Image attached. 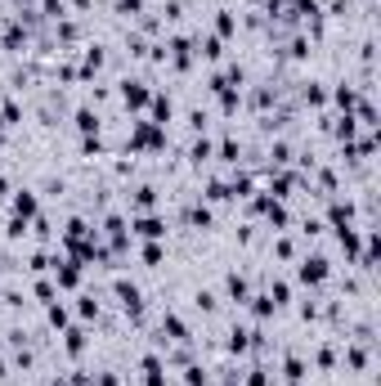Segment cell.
Listing matches in <instances>:
<instances>
[{"mask_svg":"<svg viewBox=\"0 0 381 386\" xmlns=\"http://www.w3.org/2000/svg\"><path fill=\"white\" fill-rule=\"evenodd\" d=\"M166 149V130L153 126V122H130V135H126V158L135 153H162Z\"/></svg>","mask_w":381,"mask_h":386,"instance_id":"6da1fadb","label":"cell"},{"mask_svg":"<svg viewBox=\"0 0 381 386\" xmlns=\"http://www.w3.org/2000/svg\"><path fill=\"white\" fill-rule=\"evenodd\" d=\"M113 292L121 301V315H126L130 323H144V292L135 287L130 279H113Z\"/></svg>","mask_w":381,"mask_h":386,"instance_id":"7a4b0ae2","label":"cell"},{"mask_svg":"<svg viewBox=\"0 0 381 386\" xmlns=\"http://www.w3.org/2000/svg\"><path fill=\"white\" fill-rule=\"evenodd\" d=\"M130 234L144 238V243H162V238H166V220L157 211H139V216H130Z\"/></svg>","mask_w":381,"mask_h":386,"instance_id":"3957f363","label":"cell"},{"mask_svg":"<svg viewBox=\"0 0 381 386\" xmlns=\"http://www.w3.org/2000/svg\"><path fill=\"white\" fill-rule=\"evenodd\" d=\"M327 274H332V265H327V256H301V265H296V279L305 283V287H323L327 283Z\"/></svg>","mask_w":381,"mask_h":386,"instance_id":"277c9868","label":"cell"},{"mask_svg":"<svg viewBox=\"0 0 381 386\" xmlns=\"http://www.w3.org/2000/svg\"><path fill=\"white\" fill-rule=\"evenodd\" d=\"M149 99H153V90H149V81H121V104L130 108V113H144L149 108Z\"/></svg>","mask_w":381,"mask_h":386,"instance_id":"5b68a950","label":"cell"},{"mask_svg":"<svg viewBox=\"0 0 381 386\" xmlns=\"http://www.w3.org/2000/svg\"><path fill=\"white\" fill-rule=\"evenodd\" d=\"M9 211L23 216V220L41 216V198H36V189H14V193H9Z\"/></svg>","mask_w":381,"mask_h":386,"instance_id":"8992f818","label":"cell"},{"mask_svg":"<svg viewBox=\"0 0 381 386\" xmlns=\"http://www.w3.org/2000/svg\"><path fill=\"white\" fill-rule=\"evenodd\" d=\"M162 342H180V346H189V342H193L189 323H184L175 310H166V315H162Z\"/></svg>","mask_w":381,"mask_h":386,"instance_id":"52a82bcc","label":"cell"},{"mask_svg":"<svg viewBox=\"0 0 381 386\" xmlns=\"http://www.w3.org/2000/svg\"><path fill=\"white\" fill-rule=\"evenodd\" d=\"M323 225H332V229H346V225H354V202H350V198H332V202H327Z\"/></svg>","mask_w":381,"mask_h":386,"instance_id":"ba28073f","label":"cell"},{"mask_svg":"<svg viewBox=\"0 0 381 386\" xmlns=\"http://www.w3.org/2000/svg\"><path fill=\"white\" fill-rule=\"evenodd\" d=\"M139 373H144V386H166V359L157 351H149L139 359Z\"/></svg>","mask_w":381,"mask_h":386,"instance_id":"9c48e42d","label":"cell"},{"mask_svg":"<svg viewBox=\"0 0 381 386\" xmlns=\"http://www.w3.org/2000/svg\"><path fill=\"white\" fill-rule=\"evenodd\" d=\"M99 229H94L85 216H72V220L63 225V247H77V243H85V238H94Z\"/></svg>","mask_w":381,"mask_h":386,"instance_id":"30bf717a","label":"cell"},{"mask_svg":"<svg viewBox=\"0 0 381 386\" xmlns=\"http://www.w3.org/2000/svg\"><path fill=\"white\" fill-rule=\"evenodd\" d=\"M72 122H77L81 135H99V130H104V117H99V108H94V104H81L77 113H72Z\"/></svg>","mask_w":381,"mask_h":386,"instance_id":"8fae6325","label":"cell"},{"mask_svg":"<svg viewBox=\"0 0 381 386\" xmlns=\"http://www.w3.org/2000/svg\"><path fill=\"white\" fill-rule=\"evenodd\" d=\"M85 346H90L85 328H81V323H68V328H63V355H68V359H81Z\"/></svg>","mask_w":381,"mask_h":386,"instance_id":"7c38bea8","label":"cell"},{"mask_svg":"<svg viewBox=\"0 0 381 386\" xmlns=\"http://www.w3.org/2000/svg\"><path fill=\"white\" fill-rule=\"evenodd\" d=\"M225 297L233 301V306H247V297H251V283H247V274L229 270V274H225Z\"/></svg>","mask_w":381,"mask_h":386,"instance_id":"4fadbf2b","label":"cell"},{"mask_svg":"<svg viewBox=\"0 0 381 386\" xmlns=\"http://www.w3.org/2000/svg\"><path fill=\"white\" fill-rule=\"evenodd\" d=\"M184 225H189V229H202V234H206V229L216 225V211L206 207V202H189V207H184Z\"/></svg>","mask_w":381,"mask_h":386,"instance_id":"5bb4252c","label":"cell"},{"mask_svg":"<svg viewBox=\"0 0 381 386\" xmlns=\"http://www.w3.org/2000/svg\"><path fill=\"white\" fill-rule=\"evenodd\" d=\"M149 113H153L149 122L166 130V126H170V117H175V104H170V94H157V90H153V99H149Z\"/></svg>","mask_w":381,"mask_h":386,"instance_id":"9a60e30c","label":"cell"},{"mask_svg":"<svg viewBox=\"0 0 381 386\" xmlns=\"http://www.w3.org/2000/svg\"><path fill=\"white\" fill-rule=\"evenodd\" d=\"M130 211H157V185H135L130 189Z\"/></svg>","mask_w":381,"mask_h":386,"instance_id":"2e32d148","label":"cell"},{"mask_svg":"<svg viewBox=\"0 0 381 386\" xmlns=\"http://www.w3.org/2000/svg\"><path fill=\"white\" fill-rule=\"evenodd\" d=\"M104 58H108V54H104V45H85V54H81V68H77V72H81V81H90L94 72L104 68Z\"/></svg>","mask_w":381,"mask_h":386,"instance_id":"e0dca14e","label":"cell"},{"mask_svg":"<svg viewBox=\"0 0 381 386\" xmlns=\"http://www.w3.org/2000/svg\"><path fill=\"white\" fill-rule=\"evenodd\" d=\"M225 346H229V355H247L251 351V328H247V323H233Z\"/></svg>","mask_w":381,"mask_h":386,"instance_id":"ac0fdd59","label":"cell"},{"mask_svg":"<svg viewBox=\"0 0 381 386\" xmlns=\"http://www.w3.org/2000/svg\"><path fill=\"white\" fill-rule=\"evenodd\" d=\"M193 54H198V58H206V63H220V58H225V41L206 32L202 41H198V50H193Z\"/></svg>","mask_w":381,"mask_h":386,"instance_id":"d6986e66","label":"cell"},{"mask_svg":"<svg viewBox=\"0 0 381 386\" xmlns=\"http://www.w3.org/2000/svg\"><path fill=\"white\" fill-rule=\"evenodd\" d=\"M216 158L225 162V166H238V162H242V144L233 139V135H225V139L216 144Z\"/></svg>","mask_w":381,"mask_h":386,"instance_id":"ffe728a7","label":"cell"},{"mask_svg":"<svg viewBox=\"0 0 381 386\" xmlns=\"http://www.w3.org/2000/svg\"><path fill=\"white\" fill-rule=\"evenodd\" d=\"M202 202H206V207H216V202H233V198H229V180H206Z\"/></svg>","mask_w":381,"mask_h":386,"instance_id":"44dd1931","label":"cell"},{"mask_svg":"<svg viewBox=\"0 0 381 386\" xmlns=\"http://www.w3.org/2000/svg\"><path fill=\"white\" fill-rule=\"evenodd\" d=\"M211 158H216V144L206 139V135H198V139L189 144V162L193 166H202V162H211Z\"/></svg>","mask_w":381,"mask_h":386,"instance_id":"7402d4cb","label":"cell"},{"mask_svg":"<svg viewBox=\"0 0 381 386\" xmlns=\"http://www.w3.org/2000/svg\"><path fill=\"white\" fill-rule=\"evenodd\" d=\"M282 378H287V382H305V378H310V364H305L301 355H287V359H282Z\"/></svg>","mask_w":381,"mask_h":386,"instance_id":"603a6c76","label":"cell"},{"mask_svg":"<svg viewBox=\"0 0 381 386\" xmlns=\"http://www.w3.org/2000/svg\"><path fill=\"white\" fill-rule=\"evenodd\" d=\"M332 104H337L341 113H354V104H359V94H354V86H346V81H341V86L332 90Z\"/></svg>","mask_w":381,"mask_h":386,"instance_id":"cb8c5ba5","label":"cell"},{"mask_svg":"<svg viewBox=\"0 0 381 386\" xmlns=\"http://www.w3.org/2000/svg\"><path fill=\"white\" fill-rule=\"evenodd\" d=\"M301 99L310 104V108H323V104H327V90H323V81H305V86H301Z\"/></svg>","mask_w":381,"mask_h":386,"instance_id":"d4e9b609","label":"cell"},{"mask_svg":"<svg viewBox=\"0 0 381 386\" xmlns=\"http://www.w3.org/2000/svg\"><path fill=\"white\" fill-rule=\"evenodd\" d=\"M45 319H50V328L63 332L68 323H72V310H68V306H58V301H50V306H45Z\"/></svg>","mask_w":381,"mask_h":386,"instance_id":"484cf974","label":"cell"},{"mask_svg":"<svg viewBox=\"0 0 381 386\" xmlns=\"http://www.w3.org/2000/svg\"><path fill=\"white\" fill-rule=\"evenodd\" d=\"M32 234V220H23V216H9L5 220V238L9 243H18V238H27Z\"/></svg>","mask_w":381,"mask_h":386,"instance_id":"4316f807","label":"cell"},{"mask_svg":"<svg viewBox=\"0 0 381 386\" xmlns=\"http://www.w3.org/2000/svg\"><path fill=\"white\" fill-rule=\"evenodd\" d=\"M206 382H211L206 364H198V359H193V364H184V386H206Z\"/></svg>","mask_w":381,"mask_h":386,"instance_id":"83f0119b","label":"cell"},{"mask_svg":"<svg viewBox=\"0 0 381 386\" xmlns=\"http://www.w3.org/2000/svg\"><path fill=\"white\" fill-rule=\"evenodd\" d=\"M233 32H238V23H233V14H229V9H216V32H211V36H220V41H229Z\"/></svg>","mask_w":381,"mask_h":386,"instance_id":"f1b7e54d","label":"cell"},{"mask_svg":"<svg viewBox=\"0 0 381 386\" xmlns=\"http://www.w3.org/2000/svg\"><path fill=\"white\" fill-rule=\"evenodd\" d=\"M269 301H274V310H282L292 301V287H287V279H269Z\"/></svg>","mask_w":381,"mask_h":386,"instance_id":"f546056e","label":"cell"},{"mask_svg":"<svg viewBox=\"0 0 381 386\" xmlns=\"http://www.w3.org/2000/svg\"><path fill=\"white\" fill-rule=\"evenodd\" d=\"M287 162H292V144L274 139V144H269V166H287Z\"/></svg>","mask_w":381,"mask_h":386,"instance_id":"4dcf8cb0","label":"cell"},{"mask_svg":"<svg viewBox=\"0 0 381 386\" xmlns=\"http://www.w3.org/2000/svg\"><path fill=\"white\" fill-rule=\"evenodd\" d=\"M193 306L202 310V315H216V306H220V297L211 292V287H198V292H193Z\"/></svg>","mask_w":381,"mask_h":386,"instance_id":"1f68e13d","label":"cell"},{"mask_svg":"<svg viewBox=\"0 0 381 386\" xmlns=\"http://www.w3.org/2000/svg\"><path fill=\"white\" fill-rule=\"evenodd\" d=\"M0 126H23V108L14 104V99H5V104H0Z\"/></svg>","mask_w":381,"mask_h":386,"instance_id":"d6a6232c","label":"cell"},{"mask_svg":"<svg viewBox=\"0 0 381 386\" xmlns=\"http://www.w3.org/2000/svg\"><path fill=\"white\" fill-rule=\"evenodd\" d=\"M36 301H41V306H50V301H58V287H54V279H36Z\"/></svg>","mask_w":381,"mask_h":386,"instance_id":"836d02e7","label":"cell"},{"mask_svg":"<svg viewBox=\"0 0 381 386\" xmlns=\"http://www.w3.org/2000/svg\"><path fill=\"white\" fill-rule=\"evenodd\" d=\"M346 364H350V373H363V368H368V346H350V351H346Z\"/></svg>","mask_w":381,"mask_h":386,"instance_id":"e575fe53","label":"cell"},{"mask_svg":"<svg viewBox=\"0 0 381 386\" xmlns=\"http://www.w3.org/2000/svg\"><path fill=\"white\" fill-rule=\"evenodd\" d=\"M104 149H108L104 135H81V153H85V158H104Z\"/></svg>","mask_w":381,"mask_h":386,"instance_id":"d590c367","label":"cell"},{"mask_svg":"<svg viewBox=\"0 0 381 386\" xmlns=\"http://www.w3.org/2000/svg\"><path fill=\"white\" fill-rule=\"evenodd\" d=\"M162 256H166L162 243H144V247H139V261H144V265H162Z\"/></svg>","mask_w":381,"mask_h":386,"instance_id":"8d00e7d4","label":"cell"},{"mask_svg":"<svg viewBox=\"0 0 381 386\" xmlns=\"http://www.w3.org/2000/svg\"><path fill=\"white\" fill-rule=\"evenodd\" d=\"M77 315H81V319H99V301H94L90 292L77 297Z\"/></svg>","mask_w":381,"mask_h":386,"instance_id":"74e56055","label":"cell"},{"mask_svg":"<svg viewBox=\"0 0 381 386\" xmlns=\"http://www.w3.org/2000/svg\"><path fill=\"white\" fill-rule=\"evenodd\" d=\"M314 364H318V368H323V373H327V368H337V346H318V355H314Z\"/></svg>","mask_w":381,"mask_h":386,"instance_id":"f35d334b","label":"cell"},{"mask_svg":"<svg viewBox=\"0 0 381 386\" xmlns=\"http://www.w3.org/2000/svg\"><path fill=\"white\" fill-rule=\"evenodd\" d=\"M274 256L278 261H296V243H292V238H274Z\"/></svg>","mask_w":381,"mask_h":386,"instance_id":"ab89813d","label":"cell"},{"mask_svg":"<svg viewBox=\"0 0 381 386\" xmlns=\"http://www.w3.org/2000/svg\"><path fill=\"white\" fill-rule=\"evenodd\" d=\"M77 36H81V27H77L72 18H63V23H58V41H63V45H72Z\"/></svg>","mask_w":381,"mask_h":386,"instance_id":"60d3db41","label":"cell"},{"mask_svg":"<svg viewBox=\"0 0 381 386\" xmlns=\"http://www.w3.org/2000/svg\"><path fill=\"white\" fill-rule=\"evenodd\" d=\"M323 229H327V225H323V220H318V216H310V220H305V225H301V234H305V238H318V234H323Z\"/></svg>","mask_w":381,"mask_h":386,"instance_id":"b9f144b4","label":"cell"},{"mask_svg":"<svg viewBox=\"0 0 381 386\" xmlns=\"http://www.w3.org/2000/svg\"><path fill=\"white\" fill-rule=\"evenodd\" d=\"M189 126L198 130V135H206V113H202V108H193V113H189Z\"/></svg>","mask_w":381,"mask_h":386,"instance_id":"7bdbcfd3","label":"cell"},{"mask_svg":"<svg viewBox=\"0 0 381 386\" xmlns=\"http://www.w3.org/2000/svg\"><path fill=\"white\" fill-rule=\"evenodd\" d=\"M5 306H9V310H18V306H27V301H23V292H14V287H5Z\"/></svg>","mask_w":381,"mask_h":386,"instance_id":"ee69618b","label":"cell"},{"mask_svg":"<svg viewBox=\"0 0 381 386\" xmlns=\"http://www.w3.org/2000/svg\"><path fill=\"white\" fill-rule=\"evenodd\" d=\"M0 198H9V175H0Z\"/></svg>","mask_w":381,"mask_h":386,"instance_id":"f6af8a7d","label":"cell"},{"mask_svg":"<svg viewBox=\"0 0 381 386\" xmlns=\"http://www.w3.org/2000/svg\"><path fill=\"white\" fill-rule=\"evenodd\" d=\"M5 378H9V373H5V359H0V382H5Z\"/></svg>","mask_w":381,"mask_h":386,"instance_id":"bcb514c9","label":"cell"},{"mask_svg":"<svg viewBox=\"0 0 381 386\" xmlns=\"http://www.w3.org/2000/svg\"><path fill=\"white\" fill-rule=\"evenodd\" d=\"M287 386H301V382H287Z\"/></svg>","mask_w":381,"mask_h":386,"instance_id":"7dc6e473","label":"cell"}]
</instances>
